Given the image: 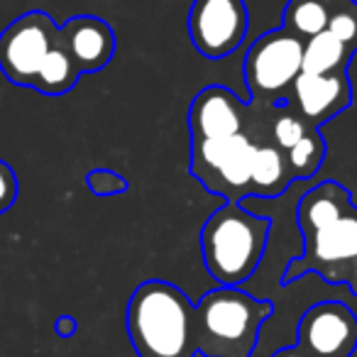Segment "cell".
<instances>
[{
    "instance_id": "6da1fadb",
    "label": "cell",
    "mask_w": 357,
    "mask_h": 357,
    "mask_svg": "<svg viewBox=\"0 0 357 357\" xmlns=\"http://www.w3.org/2000/svg\"><path fill=\"white\" fill-rule=\"evenodd\" d=\"M296 223L303 235L301 257L291 259L282 284L318 274L328 284H345L357 296V208L337 181H321L301 196Z\"/></svg>"
},
{
    "instance_id": "7a4b0ae2",
    "label": "cell",
    "mask_w": 357,
    "mask_h": 357,
    "mask_svg": "<svg viewBox=\"0 0 357 357\" xmlns=\"http://www.w3.org/2000/svg\"><path fill=\"white\" fill-rule=\"evenodd\" d=\"M128 335L137 357H194V303L176 284L147 279L128 301Z\"/></svg>"
},
{
    "instance_id": "3957f363",
    "label": "cell",
    "mask_w": 357,
    "mask_h": 357,
    "mask_svg": "<svg viewBox=\"0 0 357 357\" xmlns=\"http://www.w3.org/2000/svg\"><path fill=\"white\" fill-rule=\"evenodd\" d=\"M272 220L250 213L243 204L225 201L201 230V255L218 287H240L255 272L267 250Z\"/></svg>"
},
{
    "instance_id": "277c9868",
    "label": "cell",
    "mask_w": 357,
    "mask_h": 357,
    "mask_svg": "<svg viewBox=\"0 0 357 357\" xmlns=\"http://www.w3.org/2000/svg\"><path fill=\"white\" fill-rule=\"evenodd\" d=\"M274 303L240 287H218L194 306L196 352L204 357H252Z\"/></svg>"
},
{
    "instance_id": "5b68a950",
    "label": "cell",
    "mask_w": 357,
    "mask_h": 357,
    "mask_svg": "<svg viewBox=\"0 0 357 357\" xmlns=\"http://www.w3.org/2000/svg\"><path fill=\"white\" fill-rule=\"evenodd\" d=\"M252 137L245 132L230 137H191V176L206 191L225 201L243 204L252 196Z\"/></svg>"
},
{
    "instance_id": "8992f818",
    "label": "cell",
    "mask_w": 357,
    "mask_h": 357,
    "mask_svg": "<svg viewBox=\"0 0 357 357\" xmlns=\"http://www.w3.org/2000/svg\"><path fill=\"white\" fill-rule=\"evenodd\" d=\"M303 40L284 27L264 32L245 54V84L252 100H282L301 74Z\"/></svg>"
},
{
    "instance_id": "52a82bcc",
    "label": "cell",
    "mask_w": 357,
    "mask_h": 357,
    "mask_svg": "<svg viewBox=\"0 0 357 357\" xmlns=\"http://www.w3.org/2000/svg\"><path fill=\"white\" fill-rule=\"evenodd\" d=\"M59 42V27L45 10L15 17L0 32V71L15 86H35L37 71L52 47Z\"/></svg>"
},
{
    "instance_id": "ba28073f",
    "label": "cell",
    "mask_w": 357,
    "mask_h": 357,
    "mask_svg": "<svg viewBox=\"0 0 357 357\" xmlns=\"http://www.w3.org/2000/svg\"><path fill=\"white\" fill-rule=\"evenodd\" d=\"M250 13L245 0H194L189 8V37L201 56L225 59L248 37Z\"/></svg>"
},
{
    "instance_id": "9c48e42d",
    "label": "cell",
    "mask_w": 357,
    "mask_h": 357,
    "mask_svg": "<svg viewBox=\"0 0 357 357\" xmlns=\"http://www.w3.org/2000/svg\"><path fill=\"white\" fill-rule=\"evenodd\" d=\"M298 347L308 357H352L357 350V316L340 301H321L298 321Z\"/></svg>"
},
{
    "instance_id": "30bf717a",
    "label": "cell",
    "mask_w": 357,
    "mask_h": 357,
    "mask_svg": "<svg viewBox=\"0 0 357 357\" xmlns=\"http://www.w3.org/2000/svg\"><path fill=\"white\" fill-rule=\"evenodd\" d=\"M289 103L311 128H321L352 103V84L345 74L313 76L301 71L291 86Z\"/></svg>"
},
{
    "instance_id": "8fae6325",
    "label": "cell",
    "mask_w": 357,
    "mask_h": 357,
    "mask_svg": "<svg viewBox=\"0 0 357 357\" xmlns=\"http://www.w3.org/2000/svg\"><path fill=\"white\" fill-rule=\"evenodd\" d=\"M245 105L225 86H206L194 96L189 108L191 137H230L243 132Z\"/></svg>"
},
{
    "instance_id": "7c38bea8",
    "label": "cell",
    "mask_w": 357,
    "mask_h": 357,
    "mask_svg": "<svg viewBox=\"0 0 357 357\" xmlns=\"http://www.w3.org/2000/svg\"><path fill=\"white\" fill-rule=\"evenodd\" d=\"M59 40L74 56L81 74H93V71L105 69L115 54L113 27L96 15L69 17L59 27Z\"/></svg>"
},
{
    "instance_id": "4fadbf2b",
    "label": "cell",
    "mask_w": 357,
    "mask_h": 357,
    "mask_svg": "<svg viewBox=\"0 0 357 357\" xmlns=\"http://www.w3.org/2000/svg\"><path fill=\"white\" fill-rule=\"evenodd\" d=\"M294 181L287 154L277 144H257L252 157V196L274 199Z\"/></svg>"
},
{
    "instance_id": "5bb4252c",
    "label": "cell",
    "mask_w": 357,
    "mask_h": 357,
    "mask_svg": "<svg viewBox=\"0 0 357 357\" xmlns=\"http://www.w3.org/2000/svg\"><path fill=\"white\" fill-rule=\"evenodd\" d=\"M352 54H355V52H350L340 40H335V37L326 30V32H321V35L303 42L301 71L303 74H313V76L345 74Z\"/></svg>"
},
{
    "instance_id": "9a60e30c",
    "label": "cell",
    "mask_w": 357,
    "mask_h": 357,
    "mask_svg": "<svg viewBox=\"0 0 357 357\" xmlns=\"http://www.w3.org/2000/svg\"><path fill=\"white\" fill-rule=\"evenodd\" d=\"M79 76L81 71L76 66L74 56L69 54V50L59 40L50 50V54L45 56V61L40 64V71H37V79L32 89L45 96H64L74 89Z\"/></svg>"
},
{
    "instance_id": "2e32d148",
    "label": "cell",
    "mask_w": 357,
    "mask_h": 357,
    "mask_svg": "<svg viewBox=\"0 0 357 357\" xmlns=\"http://www.w3.org/2000/svg\"><path fill=\"white\" fill-rule=\"evenodd\" d=\"M331 10V0H289L284 8L282 27L306 42L328 30Z\"/></svg>"
},
{
    "instance_id": "e0dca14e",
    "label": "cell",
    "mask_w": 357,
    "mask_h": 357,
    "mask_svg": "<svg viewBox=\"0 0 357 357\" xmlns=\"http://www.w3.org/2000/svg\"><path fill=\"white\" fill-rule=\"evenodd\" d=\"M287 162L294 178H308L321 169L326 159V139L318 132V128H311L291 149H287Z\"/></svg>"
},
{
    "instance_id": "ac0fdd59",
    "label": "cell",
    "mask_w": 357,
    "mask_h": 357,
    "mask_svg": "<svg viewBox=\"0 0 357 357\" xmlns=\"http://www.w3.org/2000/svg\"><path fill=\"white\" fill-rule=\"evenodd\" d=\"M328 32H331L335 40H340L350 52H357V3L355 0L333 6L331 20H328Z\"/></svg>"
},
{
    "instance_id": "d6986e66",
    "label": "cell",
    "mask_w": 357,
    "mask_h": 357,
    "mask_svg": "<svg viewBox=\"0 0 357 357\" xmlns=\"http://www.w3.org/2000/svg\"><path fill=\"white\" fill-rule=\"evenodd\" d=\"M308 130H311V125H308L301 115H296L294 110H284V113L277 115V120H274V125H272L274 144L287 152V149H291Z\"/></svg>"
},
{
    "instance_id": "ffe728a7",
    "label": "cell",
    "mask_w": 357,
    "mask_h": 357,
    "mask_svg": "<svg viewBox=\"0 0 357 357\" xmlns=\"http://www.w3.org/2000/svg\"><path fill=\"white\" fill-rule=\"evenodd\" d=\"M86 184H89L91 194L93 196H120L128 191V181L125 176H120L113 169H91L89 176H86Z\"/></svg>"
},
{
    "instance_id": "44dd1931",
    "label": "cell",
    "mask_w": 357,
    "mask_h": 357,
    "mask_svg": "<svg viewBox=\"0 0 357 357\" xmlns=\"http://www.w3.org/2000/svg\"><path fill=\"white\" fill-rule=\"evenodd\" d=\"M17 199V176L10 164L0 159V213H6Z\"/></svg>"
},
{
    "instance_id": "7402d4cb",
    "label": "cell",
    "mask_w": 357,
    "mask_h": 357,
    "mask_svg": "<svg viewBox=\"0 0 357 357\" xmlns=\"http://www.w3.org/2000/svg\"><path fill=\"white\" fill-rule=\"evenodd\" d=\"M76 331H79V321L74 316H69V313H64V316H59L54 321V333L59 337H74Z\"/></svg>"
},
{
    "instance_id": "603a6c76",
    "label": "cell",
    "mask_w": 357,
    "mask_h": 357,
    "mask_svg": "<svg viewBox=\"0 0 357 357\" xmlns=\"http://www.w3.org/2000/svg\"><path fill=\"white\" fill-rule=\"evenodd\" d=\"M272 357H308V355L298 345H289V347H282V350H277Z\"/></svg>"
},
{
    "instance_id": "cb8c5ba5",
    "label": "cell",
    "mask_w": 357,
    "mask_h": 357,
    "mask_svg": "<svg viewBox=\"0 0 357 357\" xmlns=\"http://www.w3.org/2000/svg\"><path fill=\"white\" fill-rule=\"evenodd\" d=\"M337 3H347V0H337Z\"/></svg>"
}]
</instances>
